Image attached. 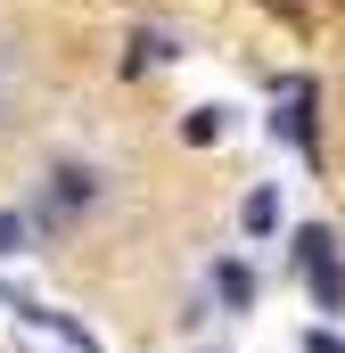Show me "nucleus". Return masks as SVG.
Returning <instances> with one entry per match:
<instances>
[{"label":"nucleus","mask_w":345,"mask_h":353,"mask_svg":"<svg viewBox=\"0 0 345 353\" xmlns=\"http://www.w3.org/2000/svg\"><path fill=\"white\" fill-rule=\"evenodd\" d=\"M304 279H313V304H321V312H345V255H337V247H329V255H313Z\"/></svg>","instance_id":"4"},{"label":"nucleus","mask_w":345,"mask_h":353,"mask_svg":"<svg viewBox=\"0 0 345 353\" xmlns=\"http://www.w3.org/2000/svg\"><path fill=\"white\" fill-rule=\"evenodd\" d=\"M304 353H345V337L337 329H304Z\"/></svg>","instance_id":"11"},{"label":"nucleus","mask_w":345,"mask_h":353,"mask_svg":"<svg viewBox=\"0 0 345 353\" xmlns=\"http://www.w3.org/2000/svg\"><path fill=\"white\" fill-rule=\"evenodd\" d=\"M329 247H337V230H329V222H304V230H296V247H288V263L304 271L313 255H329Z\"/></svg>","instance_id":"10"},{"label":"nucleus","mask_w":345,"mask_h":353,"mask_svg":"<svg viewBox=\"0 0 345 353\" xmlns=\"http://www.w3.org/2000/svg\"><path fill=\"white\" fill-rule=\"evenodd\" d=\"M271 140H288V148L321 157V132H313V83H304V74H288V83H279V107H271Z\"/></svg>","instance_id":"2"},{"label":"nucleus","mask_w":345,"mask_h":353,"mask_svg":"<svg viewBox=\"0 0 345 353\" xmlns=\"http://www.w3.org/2000/svg\"><path fill=\"white\" fill-rule=\"evenodd\" d=\"M222 132H230V107H189V115H181V140H189V148H214Z\"/></svg>","instance_id":"8"},{"label":"nucleus","mask_w":345,"mask_h":353,"mask_svg":"<svg viewBox=\"0 0 345 353\" xmlns=\"http://www.w3.org/2000/svg\"><path fill=\"white\" fill-rule=\"evenodd\" d=\"M165 58H181V50H172V33H165V25H140V33H132V58H124V74H148V66H165Z\"/></svg>","instance_id":"7"},{"label":"nucleus","mask_w":345,"mask_h":353,"mask_svg":"<svg viewBox=\"0 0 345 353\" xmlns=\"http://www.w3.org/2000/svg\"><path fill=\"white\" fill-rule=\"evenodd\" d=\"M25 247H33V214L0 205V263H8V255H25Z\"/></svg>","instance_id":"9"},{"label":"nucleus","mask_w":345,"mask_h":353,"mask_svg":"<svg viewBox=\"0 0 345 353\" xmlns=\"http://www.w3.org/2000/svg\"><path fill=\"white\" fill-rule=\"evenodd\" d=\"M239 230H247V239H271V230H279V189H271V181L239 197Z\"/></svg>","instance_id":"6"},{"label":"nucleus","mask_w":345,"mask_h":353,"mask_svg":"<svg viewBox=\"0 0 345 353\" xmlns=\"http://www.w3.org/2000/svg\"><path fill=\"white\" fill-rule=\"evenodd\" d=\"M17 321H25V329H41V337H58L66 353H99V329L75 321V312H58V304H33V296H25V304H17Z\"/></svg>","instance_id":"3"},{"label":"nucleus","mask_w":345,"mask_h":353,"mask_svg":"<svg viewBox=\"0 0 345 353\" xmlns=\"http://www.w3.org/2000/svg\"><path fill=\"white\" fill-rule=\"evenodd\" d=\"M99 205V165H50V189L33 205V222H75Z\"/></svg>","instance_id":"1"},{"label":"nucleus","mask_w":345,"mask_h":353,"mask_svg":"<svg viewBox=\"0 0 345 353\" xmlns=\"http://www.w3.org/2000/svg\"><path fill=\"white\" fill-rule=\"evenodd\" d=\"M214 296H222L230 312H255V271L239 263V255H214Z\"/></svg>","instance_id":"5"}]
</instances>
